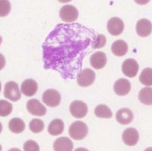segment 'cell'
I'll return each instance as SVG.
<instances>
[{"mask_svg":"<svg viewBox=\"0 0 152 151\" xmlns=\"http://www.w3.org/2000/svg\"><path fill=\"white\" fill-rule=\"evenodd\" d=\"M5 65V58L2 53H0V71L4 69Z\"/></svg>","mask_w":152,"mask_h":151,"instance_id":"83f0119b","label":"cell"},{"mask_svg":"<svg viewBox=\"0 0 152 151\" xmlns=\"http://www.w3.org/2000/svg\"><path fill=\"white\" fill-rule=\"evenodd\" d=\"M73 143L66 137L57 138L53 143V150L55 151H72Z\"/></svg>","mask_w":152,"mask_h":151,"instance_id":"7c38bea8","label":"cell"},{"mask_svg":"<svg viewBox=\"0 0 152 151\" xmlns=\"http://www.w3.org/2000/svg\"><path fill=\"white\" fill-rule=\"evenodd\" d=\"M151 23L148 19H140L137 22L136 31L138 36H142V37H146L151 34Z\"/></svg>","mask_w":152,"mask_h":151,"instance_id":"4fadbf2b","label":"cell"},{"mask_svg":"<svg viewBox=\"0 0 152 151\" xmlns=\"http://www.w3.org/2000/svg\"><path fill=\"white\" fill-rule=\"evenodd\" d=\"M122 71L126 76L129 77H135L138 71V64L135 59L129 58L123 62Z\"/></svg>","mask_w":152,"mask_h":151,"instance_id":"9c48e42d","label":"cell"},{"mask_svg":"<svg viewBox=\"0 0 152 151\" xmlns=\"http://www.w3.org/2000/svg\"><path fill=\"white\" fill-rule=\"evenodd\" d=\"M145 151H152V148L151 147H148V148H147V149L145 150Z\"/></svg>","mask_w":152,"mask_h":151,"instance_id":"836d02e7","label":"cell"},{"mask_svg":"<svg viewBox=\"0 0 152 151\" xmlns=\"http://www.w3.org/2000/svg\"><path fill=\"white\" fill-rule=\"evenodd\" d=\"M64 131V122L61 119H56L50 122L48 126V133L50 135L58 136Z\"/></svg>","mask_w":152,"mask_h":151,"instance_id":"ac0fdd59","label":"cell"},{"mask_svg":"<svg viewBox=\"0 0 152 151\" xmlns=\"http://www.w3.org/2000/svg\"><path fill=\"white\" fill-rule=\"evenodd\" d=\"M59 2H61V3H66V2H71L72 0H58Z\"/></svg>","mask_w":152,"mask_h":151,"instance_id":"4dcf8cb0","label":"cell"},{"mask_svg":"<svg viewBox=\"0 0 152 151\" xmlns=\"http://www.w3.org/2000/svg\"><path fill=\"white\" fill-rule=\"evenodd\" d=\"M94 114L96 116L102 119H110L113 116L112 111L106 105H98L94 109Z\"/></svg>","mask_w":152,"mask_h":151,"instance_id":"44dd1931","label":"cell"},{"mask_svg":"<svg viewBox=\"0 0 152 151\" xmlns=\"http://www.w3.org/2000/svg\"><path fill=\"white\" fill-rule=\"evenodd\" d=\"M150 0H135V2L138 5H146L149 2Z\"/></svg>","mask_w":152,"mask_h":151,"instance_id":"f1b7e54d","label":"cell"},{"mask_svg":"<svg viewBox=\"0 0 152 151\" xmlns=\"http://www.w3.org/2000/svg\"><path fill=\"white\" fill-rule=\"evenodd\" d=\"M11 12V3L9 0H0V17H5Z\"/></svg>","mask_w":152,"mask_h":151,"instance_id":"d4e9b609","label":"cell"},{"mask_svg":"<svg viewBox=\"0 0 152 151\" xmlns=\"http://www.w3.org/2000/svg\"><path fill=\"white\" fill-rule=\"evenodd\" d=\"M1 89H2V84H1V82H0V92H1Z\"/></svg>","mask_w":152,"mask_h":151,"instance_id":"d590c367","label":"cell"},{"mask_svg":"<svg viewBox=\"0 0 152 151\" xmlns=\"http://www.w3.org/2000/svg\"><path fill=\"white\" fill-rule=\"evenodd\" d=\"M116 118L119 124L126 125L132 122L133 113L131 110L127 108L120 109L116 113Z\"/></svg>","mask_w":152,"mask_h":151,"instance_id":"2e32d148","label":"cell"},{"mask_svg":"<svg viewBox=\"0 0 152 151\" xmlns=\"http://www.w3.org/2000/svg\"><path fill=\"white\" fill-rule=\"evenodd\" d=\"M69 111L72 115L76 119H82L88 113V107L86 103L81 100L73 101L70 105Z\"/></svg>","mask_w":152,"mask_h":151,"instance_id":"5b68a950","label":"cell"},{"mask_svg":"<svg viewBox=\"0 0 152 151\" xmlns=\"http://www.w3.org/2000/svg\"><path fill=\"white\" fill-rule=\"evenodd\" d=\"M37 83L33 79H27L21 84V92L27 96H34L37 93Z\"/></svg>","mask_w":152,"mask_h":151,"instance_id":"9a60e30c","label":"cell"},{"mask_svg":"<svg viewBox=\"0 0 152 151\" xmlns=\"http://www.w3.org/2000/svg\"><path fill=\"white\" fill-rule=\"evenodd\" d=\"M2 36H0V46H1V44H2Z\"/></svg>","mask_w":152,"mask_h":151,"instance_id":"e575fe53","label":"cell"},{"mask_svg":"<svg viewBox=\"0 0 152 151\" xmlns=\"http://www.w3.org/2000/svg\"><path fill=\"white\" fill-rule=\"evenodd\" d=\"M113 90L118 96H125L131 90V84L126 78H120L115 82Z\"/></svg>","mask_w":152,"mask_h":151,"instance_id":"8fae6325","label":"cell"},{"mask_svg":"<svg viewBox=\"0 0 152 151\" xmlns=\"http://www.w3.org/2000/svg\"><path fill=\"white\" fill-rule=\"evenodd\" d=\"M59 16L64 22H73L78 18V9L71 5H64L59 11Z\"/></svg>","mask_w":152,"mask_h":151,"instance_id":"277c9868","label":"cell"},{"mask_svg":"<svg viewBox=\"0 0 152 151\" xmlns=\"http://www.w3.org/2000/svg\"><path fill=\"white\" fill-rule=\"evenodd\" d=\"M29 128L33 133H40L44 129V123L40 119H34L30 122Z\"/></svg>","mask_w":152,"mask_h":151,"instance_id":"cb8c5ba5","label":"cell"},{"mask_svg":"<svg viewBox=\"0 0 152 151\" xmlns=\"http://www.w3.org/2000/svg\"><path fill=\"white\" fill-rule=\"evenodd\" d=\"M4 96L12 102H16L21 99V93L17 83L15 81H9L5 84Z\"/></svg>","mask_w":152,"mask_h":151,"instance_id":"7a4b0ae2","label":"cell"},{"mask_svg":"<svg viewBox=\"0 0 152 151\" xmlns=\"http://www.w3.org/2000/svg\"><path fill=\"white\" fill-rule=\"evenodd\" d=\"M139 81L145 86L150 87L152 85V69L146 68L144 69L139 76Z\"/></svg>","mask_w":152,"mask_h":151,"instance_id":"7402d4cb","label":"cell"},{"mask_svg":"<svg viewBox=\"0 0 152 151\" xmlns=\"http://www.w3.org/2000/svg\"><path fill=\"white\" fill-rule=\"evenodd\" d=\"M9 128L12 132L15 134H20L22 133L25 129V124L21 119L14 118L9 121Z\"/></svg>","mask_w":152,"mask_h":151,"instance_id":"d6986e66","label":"cell"},{"mask_svg":"<svg viewBox=\"0 0 152 151\" xmlns=\"http://www.w3.org/2000/svg\"><path fill=\"white\" fill-rule=\"evenodd\" d=\"M42 100L47 106L50 107H56L60 104V93L54 89H49L43 93Z\"/></svg>","mask_w":152,"mask_h":151,"instance_id":"3957f363","label":"cell"},{"mask_svg":"<svg viewBox=\"0 0 152 151\" xmlns=\"http://www.w3.org/2000/svg\"><path fill=\"white\" fill-rule=\"evenodd\" d=\"M75 151H89V150L87 149H85V148H84V147H79V148H77V149H76Z\"/></svg>","mask_w":152,"mask_h":151,"instance_id":"f546056e","label":"cell"},{"mask_svg":"<svg viewBox=\"0 0 152 151\" xmlns=\"http://www.w3.org/2000/svg\"><path fill=\"white\" fill-rule=\"evenodd\" d=\"M8 151H21V150L18 149V148H12V149H10Z\"/></svg>","mask_w":152,"mask_h":151,"instance_id":"1f68e13d","label":"cell"},{"mask_svg":"<svg viewBox=\"0 0 152 151\" xmlns=\"http://www.w3.org/2000/svg\"><path fill=\"white\" fill-rule=\"evenodd\" d=\"M138 100L145 105L151 106L152 104V89L148 88H142L138 93Z\"/></svg>","mask_w":152,"mask_h":151,"instance_id":"ffe728a7","label":"cell"},{"mask_svg":"<svg viewBox=\"0 0 152 151\" xmlns=\"http://www.w3.org/2000/svg\"><path fill=\"white\" fill-rule=\"evenodd\" d=\"M24 151H40V147L33 140H28L24 144Z\"/></svg>","mask_w":152,"mask_h":151,"instance_id":"484cf974","label":"cell"},{"mask_svg":"<svg viewBox=\"0 0 152 151\" xmlns=\"http://www.w3.org/2000/svg\"><path fill=\"white\" fill-rule=\"evenodd\" d=\"M95 77L96 75L93 70L90 69H85L78 76L77 82L79 86L83 88L91 86L94 82Z\"/></svg>","mask_w":152,"mask_h":151,"instance_id":"8992f818","label":"cell"},{"mask_svg":"<svg viewBox=\"0 0 152 151\" xmlns=\"http://www.w3.org/2000/svg\"><path fill=\"white\" fill-rule=\"evenodd\" d=\"M2 146H1V145H0V151H2Z\"/></svg>","mask_w":152,"mask_h":151,"instance_id":"8d00e7d4","label":"cell"},{"mask_svg":"<svg viewBox=\"0 0 152 151\" xmlns=\"http://www.w3.org/2000/svg\"><path fill=\"white\" fill-rule=\"evenodd\" d=\"M107 30L113 36H119L123 32L124 23L119 18H112L107 23Z\"/></svg>","mask_w":152,"mask_h":151,"instance_id":"52a82bcc","label":"cell"},{"mask_svg":"<svg viewBox=\"0 0 152 151\" xmlns=\"http://www.w3.org/2000/svg\"><path fill=\"white\" fill-rule=\"evenodd\" d=\"M106 43H107V40H106V36L104 35L99 34L97 37L96 38L94 43L93 46L94 48L95 49H101L103 47H105Z\"/></svg>","mask_w":152,"mask_h":151,"instance_id":"4316f807","label":"cell"},{"mask_svg":"<svg viewBox=\"0 0 152 151\" xmlns=\"http://www.w3.org/2000/svg\"><path fill=\"white\" fill-rule=\"evenodd\" d=\"M90 62L94 69L99 70L104 67L107 64V56L103 52H96L91 56Z\"/></svg>","mask_w":152,"mask_h":151,"instance_id":"5bb4252c","label":"cell"},{"mask_svg":"<svg viewBox=\"0 0 152 151\" xmlns=\"http://www.w3.org/2000/svg\"><path fill=\"white\" fill-rule=\"evenodd\" d=\"M12 105L6 100H0V116L6 117L12 112Z\"/></svg>","mask_w":152,"mask_h":151,"instance_id":"603a6c76","label":"cell"},{"mask_svg":"<svg viewBox=\"0 0 152 151\" xmlns=\"http://www.w3.org/2000/svg\"><path fill=\"white\" fill-rule=\"evenodd\" d=\"M70 137L76 141L85 138L88 133V128L86 124L81 121H76L72 124L69 129Z\"/></svg>","mask_w":152,"mask_h":151,"instance_id":"6da1fadb","label":"cell"},{"mask_svg":"<svg viewBox=\"0 0 152 151\" xmlns=\"http://www.w3.org/2000/svg\"><path fill=\"white\" fill-rule=\"evenodd\" d=\"M27 109L30 113L36 116H43L47 113V109L36 99L28 100L27 103Z\"/></svg>","mask_w":152,"mask_h":151,"instance_id":"ba28073f","label":"cell"},{"mask_svg":"<svg viewBox=\"0 0 152 151\" xmlns=\"http://www.w3.org/2000/svg\"><path fill=\"white\" fill-rule=\"evenodd\" d=\"M122 138L125 144H126L127 146L132 147L136 145L137 143L138 142L139 134H138V131L135 128H129L123 131Z\"/></svg>","mask_w":152,"mask_h":151,"instance_id":"30bf717a","label":"cell"},{"mask_svg":"<svg viewBox=\"0 0 152 151\" xmlns=\"http://www.w3.org/2000/svg\"><path fill=\"white\" fill-rule=\"evenodd\" d=\"M2 123L0 122V134L2 133Z\"/></svg>","mask_w":152,"mask_h":151,"instance_id":"d6a6232c","label":"cell"},{"mask_svg":"<svg viewBox=\"0 0 152 151\" xmlns=\"http://www.w3.org/2000/svg\"><path fill=\"white\" fill-rule=\"evenodd\" d=\"M129 50L128 44L122 40L114 42L111 47L112 53L116 56H123L127 53Z\"/></svg>","mask_w":152,"mask_h":151,"instance_id":"e0dca14e","label":"cell"}]
</instances>
